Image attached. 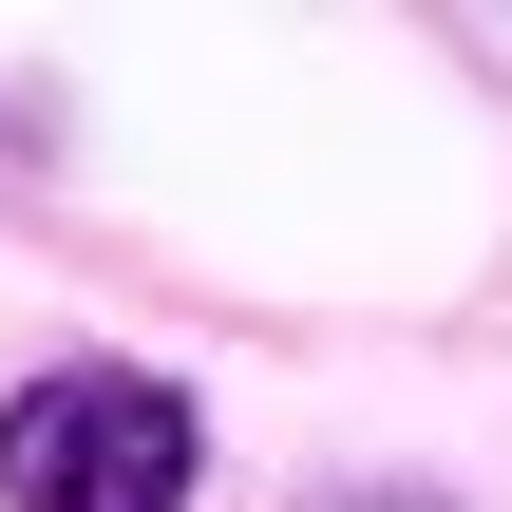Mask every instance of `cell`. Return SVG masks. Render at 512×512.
<instances>
[{"mask_svg":"<svg viewBox=\"0 0 512 512\" xmlns=\"http://www.w3.org/2000/svg\"><path fill=\"white\" fill-rule=\"evenodd\" d=\"M209 399L171 361H38L0 399V512H190Z\"/></svg>","mask_w":512,"mask_h":512,"instance_id":"obj_1","label":"cell"},{"mask_svg":"<svg viewBox=\"0 0 512 512\" xmlns=\"http://www.w3.org/2000/svg\"><path fill=\"white\" fill-rule=\"evenodd\" d=\"M285 512H475V494H437V475H323V494H285Z\"/></svg>","mask_w":512,"mask_h":512,"instance_id":"obj_2","label":"cell"}]
</instances>
